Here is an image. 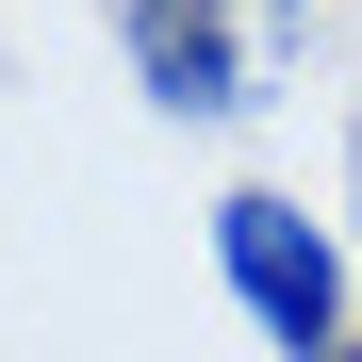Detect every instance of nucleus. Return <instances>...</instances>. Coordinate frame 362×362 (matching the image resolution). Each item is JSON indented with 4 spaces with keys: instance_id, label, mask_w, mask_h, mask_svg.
I'll list each match as a JSON object with an SVG mask.
<instances>
[{
    "instance_id": "obj_2",
    "label": "nucleus",
    "mask_w": 362,
    "mask_h": 362,
    "mask_svg": "<svg viewBox=\"0 0 362 362\" xmlns=\"http://www.w3.org/2000/svg\"><path fill=\"white\" fill-rule=\"evenodd\" d=\"M115 49H132V83L181 115V132H230V115L264 99V66H247V0H115Z\"/></svg>"
},
{
    "instance_id": "obj_5",
    "label": "nucleus",
    "mask_w": 362,
    "mask_h": 362,
    "mask_svg": "<svg viewBox=\"0 0 362 362\" xmlns=\"http://www.w3.org/2000/svg\"><path fill=\"white\" fill-rule=\"evenodd\" d=\"M346 264H362V247H346Z\"/></svg>"
},
{
    "instance_id": "obj_1",
    "label": "nucleus",
    "mask_w": 362,
    "mask_h": 362,
    "mask_svg": "<svg viewBox=\"0 0 362 362\" xmlns=\"http://www.w3.org/2000/svg\"><path fill=\"white\" fill-rule=\"evenodd\" d=\"M214 264H230V296H247V329H264L280 362H313V346L346 329V280H362L296 198H264V181H247V198H214Z\"/></svg>"
},
{
    "instance_id": "obj_3",
    "label": "nucleus",
    "mask_w": 362,
    "mask_h": 362,
    "mask_svg": "<svg viewBox=\"0 0 362 362\" xmlns=\"http://www.w3.org/2000/svg\"><path fill=\"white\" fill-rule=\"evenodd\" d=\"M313 362H362V329H329V346H313Z\"/></svg>"
},
{
    "instance_id": "obj_4",
    "label": "nucleus",
    "mask_w": 362,
    "mask_h": 362,
    "mask_svg": "<svg viewBox=\"0 0 362 362\" xmlns=\"http://www.w3.org/2000/svg\"><path fill=\"white\" fill-rule=\"evenodd\" d=\"M247 17H296V0H247Z\"/></svg>"
}]
</instances>
